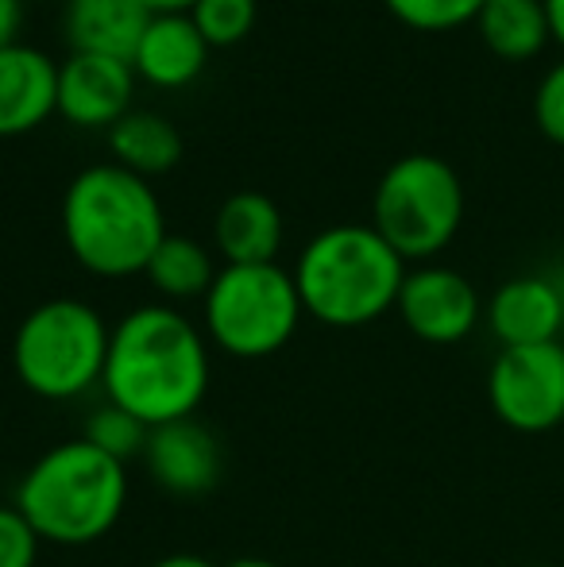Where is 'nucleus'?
Listing matches in <instances>:
<instances>
[{"mask_svg": "<svg viewBox=\"0 0 564 567\" xmlns=\"http://www.w3.org/2000/svg\"><path fill=\"white\" fill-rule=\"evenodd\" d=\"M383 4L410 31L441 35V31H457L464 23H475L483 0H383Z\"/></svg>", "mask_w": 564, "mask_h": 567, "instance_id": "obj_22", "label": "nucleus"}, {"mask_svg": "<svg viewBox=\"0 0 564 567\" xmlns=\"http://www.w3.org/2000/svg\"><path fill=\"white\" fill-rule=\"evenodd\" d=\"M147 436H151V429L143 425L140 417H132V413L121 410V405L105 402L90 421H85L82 441H90L98 452H105V455H113V460L124 463V460H132V455H143V449H147Z\"/></svg>", "mask_w": 564, "mask_h": 567, "instance_id": "obj_20", "label": "nucleus"}, {"mask_svg": "<svg viewBox=\"0 0 564 567\" xmlns=\"http://www.w3.org/2000/svg\"><path fill=\"white\" fill-rule=\"evenodd\" d=\"M109 151L113 163L140 178H155L182 163V132L166 116L132 109L109 127Z\"/></svg>", "mask_w": 564, "mask_h": 567, "instance_id": "obj_18", "label": "nucleus"}, {"mask_svg": "<svg viewBox=\"0 0 564 567\" xmlns=\"http://www.w3.org/2000/svg\"><path fill=\"white\" fill-rule=\"evenodd\" d=\"M39 545L35 529L16 506H0V567H35Z\"/></svg>", "mask_w": 564, "mask_h": 567, "instance_id": "obj_24", "label": "nucleus"}, {"mask_svg": "<svg viewBox=\"0 0 564 567\" xmlns=\"http://www.w3.org/2000/svg\"><path fill=\"white\" fill-rule=\"evenodd\" d=\"M59 113V66L39 47L0 51V135L35 132Z\"/></svg>", "mask_w": 564, "mask_h": 567, "instance_id": "obj_13", "label": "nucleus"}, {"mask_svg": "<svg viewBox=\"0 0 564 567\" xmlns=\"http://www.w3.org/2000/svg\"><path fill=\"white\" fill-rule=\"evenodd\" d=\"M491 410L514 433H550L564 421V343L503 348L488 371Z\"/></svg>", "mask_w": 564, "mask_h": 567, "instance_id": "obj_8", "label": "nucleus"}, {"mask_svg": "<svg viewBox=\"0 0 564 567\" xmlns=\"http://www.w3.org/2000/svg\"><path fill=\"white\" fill-rule=\"evenodd\" d=\"M488 324L503 348L553 343L564 329V293L545 275H519L495 290Z\"/></svg>", "mask_w": 564, "mask_h": 567, "instance_id": "obj_12", "label": "nucleus"}, {"mask_svg": "<svg viewBox=\"0 0 564 567\" xmlns=\"http://www.w3.org/2000/svg\"><path fill=\"white\" fill-rule=\"evenodd\" d=\"M534 124L550 143L564 147V59L545 70L534 93Z\"/></svg>", "mask_w": 564, "mask_h": 567, "instance_id": "obj_23", "label": "nucleus"}, {"mask_svg": "<svg viewBox=\"0 0 564 567\" xmlns=\"http://www.w3.org/2000/svg\"><path fill=\"white\" fill-rule=\"evenodd\" d=\"M62 239L90 275H143L166 239L163 205L140 174L116 163L85 166L62 197Z\"/></svg>", "mask_w": 564, "mask_h": 567, "instance_id": "obj_2", "label": "nucleus"}, {"mask_svg": "<svg viewBox=\"0 0 564 567\" xmlns=\"http://www.w3.org/2000/svg\"><path fill=\"white\" fill-rule=\"evenodd\" d=\"M23 4H59V0H23ZM66 4V0H62Z\"/></svg>", "mask_w": 564, "mask_h": 567, "instance_id": "obj_30", "label": "nucleus"}, {"mask_svg": "<svg viewBox=\"0 0 564 567\" xmlns=\"http://www.w3.org/2000/svg\"><path fill=\"white\" fill-rule=\"evenodd\" d=\"M136 70L109 54H70L59 66V116L74 127H113L132 113Z\"/></svg>", "mask_w": 564, "mask_h": 567, "instance_id": "obj_10", "label": "nucleus"}, {"mask_svg": "<svg viewBox=\"0 0 564 567\" xmlns=\"http://www.w3.org/2000/svg\"><path fill=\"white\" fill-rule=\"evenodd\" d=\"M151 567H217V564H209L205 556H194V553H174V556H163V560L151 564Z\"/></svg>", "mask_w": 564, "mask_h": 567, "instance_id": "obj_28", "label": "nucleus"}, {"mask_svg": "<svg viewBox=\"0 0 564 567\" xmlns=\"http://www.w3.org/2000/svg\"><path fill=\"white\" fill-rule=\"evenodd\" d=\"M290 275L314 321L360 329L399 306L407 259L371 225H332L301 247Z\"/></svg>", "mask_w": 564, "mask_h": 567, "instance_id": "obj_3", "label": "nucleus"}, {"mask_svg": "<svg viewBox=\"0 0 564 567\" xmlns=\"http://www.w3.org/2000/svg\"><path fill=\"white\" fill-rule=\"evenodd\" d=\"M213 239L225 255V267H256V262H275L283 247V213L267 194L240 189L225 197L213 220Z\"/></svg>", "mask_w": 564, "mask_h": 567, "instance_id": "obj_15", "label": "nucleus"}, {"mask_svg": "<svg viewBox=\"0 0 564 567\" xmlns=\"http://www.w3.org/2000/svg\"><path fill=\"white\" fill-rule=\"evenodd\" d=\"M475 28H480L483 47L503 62L537 59L553 39L545 0H483Z\"/></svg>", "mask_w": 564, "mask_h": 567, "instance_id": "obj_17", "label": "nucleus"}, {"mask_svg": "<svg viewBox=\"0 0 564 567\" xmlns=\"http://www.w3.org/2000/svg\"><path fill=\"white\" fill-rule=\"evenodd\" d=\"M522 567H557V564H522Z\"/></svg>", "mask_w": 564, "mask_h": 567, "instance_id": "obj_31", "label": "nucleus"}, {"mask_svg": "<svg viewBox=\"0 0 564 567\" xmlns=\"http://www.w3.org/2000/svg\"><path fill=\"white\" fill-rule=\"evenodd\" d=\"M209 51L213 47L205 43L189 16H151L132 51V70L155 90H182L202 78Z\"/></svg>", "mask_w": 564, "mask_h": 567, "instance_id": "obj_14", "label": "nucleus"}, {"mask_svg": "<svg viewBox=\"0 0 564 567\" xmlns=\"http://www.w3.org/2000/svg\"><path fill=\"white\" fill-rule=\"evenodd\" d=\"M113 329L93 306L54 298L20 321L12 340L16 379L47 402H70L93 390L105 374Z\"/></svg>", "mask_w": 564, "mask_h": 567, "instance_id": "obj_5", "label": "nucleus"}, {"mask_svg": "<svg viewBox=\"0 0 564 567\" xmlns=\"http://www.w3.org/2000/svg\"><path fill=\"white\" fill-rule=\"evenodd\" d=\"M394 309H399L402 324L425 343H460L480 324L483 313L475 286L449 267L407 270Z\"/></svg>", "mask_w": 564, "mask_h": 567, "instance_id": "obj_9", "label": "nucleus"}, {"mask_svg": "<svg viewBox=\"0 0 564 567\" xmlns=\"http://www.w3.org/2000/svg\"><path fill=\"white\" fill-rule=\"evenodd\" d=\"M545 16H550V35L564 47V0H545Z\"/></svg>", "mask_w": 564, "mask_h": 567, "instance_id": "obj_27", "label": "nucleus"}, {"mask_svg": "<svg viewBox=\"0 0 564 567\" xmlns=\"http://www.w3.org/2000/svg\"><path fill=\"white\" fill-rule=\"evenodd\" d=\"M151 16H189L197 0H140Z\"/></svg>", "mask_w": 564, "mask_h": 567, "instance_id": "obj_26", "label": "nucleus"}, {"mask_svg": "<svg viewBox=\"0 0 564 567\" xmlns=\"http://www.w3.org/2000/svg\"><path fill=\"white\" fill-rule=\"evenodd\" d=\"M151 12L140 0H66V39L78 54L132 62Z\"/></svg>", "mask_w": 564, "mask_h": 567, "instance_id": "obj_16", "label": "nucleus"}, {"mask_svg": "<svg viewBox=\"0 0 564 567\" xmlns=\"http://www.w3.org/2000/svg\"><path fill=\"white\" fill-rule=\"evenodd\" d=\"M228 567H279V564H271V560H259V556H244V560H233Z\"/></svg>", "mask_w": 564, "mask_h": 567, "instance_id": "obj_29", "label": "nucleus"}, {"mask_svg": "<svg viewBox=\"0 0 564 567\" xmlns=\"http://www.w3.org/2000/svg\"><path fill=\"white\" fill-rule=\"evenodd\" d=\"M143 275H147V282L155 286L163 298H171V301L202 298L205 301L213 278H217V267H213V255L205 244L166 231V239L155 247V255H151Z\"/></svg>", "mask_w": 564, "mask_h": 567, "instance_id": "obj_19", "label": "nucleus"}, {"mask_svg": "<svg viewBox=\"0 0 564 567\" xmlns=\"http://www.w3.org/2000/svg\"><path fill=\"white\" fill-rule=\"evenodd\" d=\"M256 16L259 0H197L189 8V20L209 47H233L248 39V31L256 28Z\"/></svg>", "mask_w": 564, "mask_h": 567, "instance_id": "obj_21", "label": "nucleus"}, {"mask_svg": "<svg viewBox=\"0 0 564 567\" xmlns=\"http://www.w3.org/2000/svg\"><path fill=\"white\" fill-rule=\"evenodd\" d=\"M129 475L124 463L90 441H66L31 463L16 491V509L47 545H93L124 514Z\"/></svg>", "mask_w": 564, "mask_h": 567, "instance_id": "obj_4", "label": "nucleus"}, {"mask_svg": "<svg viewBox=\"0 0 564 567\" xmlns=\"http://www.w3.org/2000/svg\"><path fill=\"white\" fill-rule=\"evenodd\" d=\"M147 471L166 494L174 498H202L221 478V444L205 425L194 417L171 421V425L151 429L147 449H143Z\"/></svg>", "mask_w": 564, "mask_h": 567, "instance_id": "obj_11", "label": "nucleus"}, {"mask_svg": "<svg viewBox=\"0 0 564 567\" xmlns=\"http://www.w3.org/2000/svg\"><path fill=\"white\" fill-rule=\"evenodd\" d=\"M109 402L147 429L194 417L209 390V343L171 306H140L109 337Z\"/></svg>", "mask_w": 564, "mask_h": 567, "instance_id": "obj_1", "label": "nucleus"}, {"mask_svg": "<svg viewBox=\"0 0 564 567\" xmlns=\"http://www.w3.org/2000/svg\"><path fill=\"white\" fill-rule=\"evenodd\" d=\"M306 317L294 275L279 262L221 267L205 293V332L225 355L267 359L290 343Z\"/></svg>", "mask_w": 564, "mask_h": 567, "instance_id": "obj_7", "label": "nucleus"}, {"mask_svg": "<svg viewBox=\"0 0 564 567\" xmlns=\"http://www.w3.org/2000/svg\"><path fill=\"white\" fill-rule=\"evenodd\" d=\"M464 225V182L444 158L414 151L394 158L371 197V228L407 262L441 255Z\"/></svg>", "mask_w": 564, "mask_h": 567, "instance_id": "obj_6", "label": "nucleus"}, {"mask_svg": "<svg viewBox=\"0 0 564 567\" xmlns=\"http://www.w3.org/2000/svg\"><path fill=\"white\" fill-rule=\"evenodd\" d=\"M23 23V0H0V51L16 47Z\"/></svg>", "mask_w": 564, "mask_h": 567, "instance_id": "obj_25", "label": "nucleus"}]
</instances>
